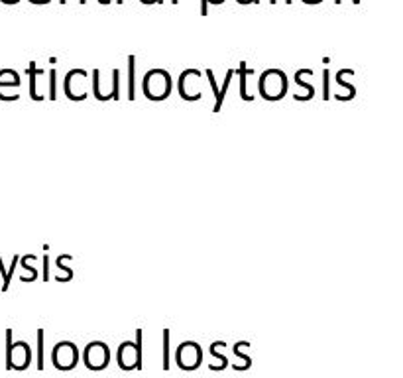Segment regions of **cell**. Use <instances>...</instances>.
I'll list each match as a JSON object with an SVG mask.
<instances>
[{"instance_id":"cell-12","label":"cell","mask_w":403,"mask_h":378,"mask_svg":"<svg viewBox=\"0 0 403 378\" xmlns=\"http://www.w3.org/2000/svg\"><path fill=\"white\" fill-rule=\"evenodd\" d=\"M252 74H254V71L248 69L244 62L240 63V67L236 69V75L240 77V97H242L244 101H252V99H254V97L248 94V91H246V79H248V75H252Z\"/></svg>"},{"instance_id":"cell-6","label":"cell","mask_w":403,"mask_h":378,"mask_svg":"<svg viewBox=\"0 0 403 378\" xmlns=\"http://www.w3.org/2000/svg\"><path fill=\"white\" fill-rule=\"evenodd\" d=\"M111 363V351L103 341H93L85 349V365L91 370H103Z\"/></svg>"},{"instance_id":"cell-4","label":"cell","mask_w":403,"mask_h":378,"mask_svg":"<svg viewBox=\"0 0 403 378\" xmlns=\"http://www.w3.org/2000/svg\"><path fill=\"white\" fill-rule=\"evenodd\" d=\"M87 77L89 75L83 69H73L65 75L63 89H65L67 99H71V101H85L87 99Z\"/></svg>"},{"instance_id":"cell-5","label":"cell","mask_w":403,"mask_h":378,"mask_svg":"<svg viewBox=\"0 0 403 378\" xmlns=\"http://www.w3.org/2000/svg\"><path fill=\"white\" fill-rule=\"evenodd\" d=\"M201 81L203 74L199 69H187L179 77V94L185 101H199L201 99Z\"/></svg>"},{"instance_id":"cell-25","label":"cell","mask_w":403,"mask_h":378,"mask_svg":"<svg viewBox=\"0 0 403 378\" xmlns=\"http://www.w3.org/2000/svg\"><path fill=\"white\" fill-rule=\"evenodd\" d=\"M305 4H319V2H323V0H303Z\"/></svg>"},{"instance_id":"cell-10","label":"cell","mask_w":403,"mask_h":378,"mask_svg":"<svg viewBox=\"0 0 403 378\" xmlns=\"http://www.w3.org/2000/svg\"><path fill=\"white\" fill-rule=\"evenodd\" d=\"M8 368H26L30 365V346L26 343H10V331H8Z\"/></svg>"},{"instance_id":"cell-31","label":"cell","mask_w":403,"mask_h":378,"mask_svg":"<svg viewBox=\"0 0 403 378\" xmlns=\"http://www.w3.org/2000/svg\"><path fill=\"white\" fill-rule=\"evenodd\" d=\"M171 2H174V4H177V2H179V0H171Z\"/></svg>"},{"instance_id":"cell-1","label":"cell","mask_w":403,"mask_h":378,"mask_svg":"<svg viewBox=\"0 0 403 378\" xmlns=\"http://www.w3.org/2000/svg\"><path fill=\"white\" fill-rule=\"evenodd\" d=\"M171 75L166 69H152L144 75L142 81V89L144 94L150 101H166L169 93H171Z\"/></svg>"},{"instance_id":"cell-24","label":"cell","mask_w":403,"mask_h":378,"mask_svg":"<svg viewBox=\"0 0 403 378\" xmlns=\"http://www.w3.org/2000/svg\"><path fill=\"white\" fill-rule=\"evenodd\" d=\"M142 2H144V4H154V2H157V4H162L164 0H142Z\"/></svg>"},{"instance_id":"cell-28","label":"cell","mask_w":403,"mask_h":378,"mask_svg":"<svg viewBox=\"0 0 403 378\" xmlns=\"http://www.w3.org/2000/svg\"><path fill=\"white\" fill-rule=\"evenodd\" d=\"M276 2H278V0H269V4H276Z\"/></svg>"},{"instance_id":"cell-7","label":"cell","mask_w":403,"mask_h":378,"mask_svg":"<svg viewBox=\"0 0 403 378\" xmlns=\"http://www.w3.org/2000/svg\"><path fill=\"white\" fill-rule=\"evenodd\" d=\"M201 358H203L201 346L193 341H185L177 349V365L183 370H195L201 365Z\"/></svg>"},{"instance_id":"cell-20","label":"cell","mask_w":403,"mask_h":378,"mask_svg":"<svg viewBox=\"0 0 403 378\" xmlns=\"http://www.w3.org/2000/svg\"><path fill=\"white\" fill-rule=\"evenodd\" d=\"M225 0H201V14L207 16L208 12V4H222Z\"/></svg>"},{"instance_id":"cell-14","label":"cell","mask_w":403,"mask_h":378,"mask_svg":"<svg viewBox=\"0 0 403 378\" xmlns=\"http://www.w3.org/2000/svg\"><path fill=\"white\" fill-rule=\"evenodd\" d=\"M28 75H30V97L34 99V101H42V97H40L38 89H36V83H38V77L43 75V71L42 69H38V67H36V63L31 62L30 67H28Z\"/></svg>"},{"instance_id":"cell-17","label":"cell","mask_w":403,"mask_h":378,"mask_svg":"<svg viewBox=\"0 0 403 378\" xmlns=\"http://www.w3.org/2000/svg\"><path fill=\"white\" fill-rule=\"evenodd\" d=\"M48 97H50V101H55V99H57V74H55V69L50 71V89H48Z\"/></svg>"},{"instance_id":"cell-21","label":"cell","mask_w":403,"mask_h":378,"mask_svg":"<svg viewBox=\"0 0 403 378\" xmlns=\"http://www.w3.org/2000/svg\"><path fill=\"white\" fill-rule=\"evenodd\" d=\"M38 345H40V363H38V367L43 368V331L38 333Z\"/></svg>"},{"instance_id":"cell-3","label":"cell","mask_w":403,"mask_h":378,"mask_svg":"<svg viewBox=\"0 0 403 378\" xmlns=\"http://www.w3.org/2000/svg\"><path fill=\"white\" fill-rule=\"evenodd\" d=\"M118 365L122 370H134L142 368V331H136L134 341H125L118 349Z\"/></svg>"},{"instance_id":"cell-19","label":"cell","mask_w":403,"mask_h":378,"mask_svg":"<svg viewBox=\"0 0 403 378\" xmlns=\"http://www.w3.org/2000/svg\"><path fill=\"white\" fill-rule=\"evenodd\" d=\"M323 77H325V79H323V97H325V99L329 101V97H331V89H329V87H331V83H329V79H331V74H329V69H325V74H323Z\"/></svg>"},{"instance_id":"cell-8","label":"cell","mask_w":403,"mask_h":378,"mask_svg":"<svg viewBox=\"0 0 403 378\" xmlns=\"http://www.w3.org/2000/svg\"><path fill=\"white\" fill-rule=\"evenodd\" d=\"M77 360H79V351L69 341H63L53 349V365L59 370H71L77 365Z\"/></svg>"},{"instance_id":"cell-11","label":"cell","mask_w":403,"mask_h":378,"mask_svg":"<svg viewBox=\"0 0 403 378\" xmlns=\"http://www.w3.org/2000/svg\"><path fill=\"white\" fill-rule=\"evenodd\" d=\"M205 75H207L208 85H211V89H213V93H215V106H213V113H218V111L222 108V103H225V97H227L228 87H230V79H232V77L236 75V69H228L227 79H225V83H222V87H218L217 79H215V75H213V71H211V69H207V71H205Z\"/></svg>"},{"instance_id":"cell-22","label":"cell","mask_w":403,"mask_h":378,"mask_svg":"<svg viewBox=\"0 0 403 378\" xmlns=\"http://www.w3.org/2000/svg\"><path fill=\"white\" fill-rule=\"evenodd\" d=\"M43 280L45 282L50 280V258H48V254L43 256Z\"/></svg>"},{"instance_id":"cell-27","label":"cell","mask_w":403,"mask_h":378,"mask_svg":"<svg viewBox=\"0 0 403 378\" xmlns=\"http://www.w3.org/2000/svg\"><path fill=\"white\" fill-rule=\"evenodd\" d=\"M283 2H285V4H291V2H293V0H283Z\"/></svg>"},{"instance_id":"cell-15","label":"cell","mask_w":403,"mask_h":378,"mask_svg":"<svg viewBox=\"0 0 403 378\" xmlns=\"http://www.w3.org/2000/svg\"><path fill=\"white\" fill-rule=\"evenodd\" d=\"M2 85H6V87H18V85H20V75L16 74V71H12V69L0 71V87H2Z\"/></svg>"},{"instance_id":"cell-9","label":"cell","mask_w":403,"mask_h":378,"mask_svg":"<svg viewBox=\"0 0 403 378\" xmlns=\"http://www.w3.org/2000/svg\"><path fill=\"white\" fill-rule=\"evenodd\" d=\"M93 94L94 99L99 101H113V99H118L120 94V71L114 69L113 71V83L106 85V91L101 89V71L94 69L93 71Z\"/></svg>"},{"instance_id":"cell-30","label":"cell","mask_w":403,"mask_h":378,"mask_svg":"<svg viewBox=\"0 0 403 378\" xmlns=\"http://www.w3.org/2000/svg\"><path fill=\"white\" fill-rule=\"evenodd\" d=\"M334 2H337V4H341V2H342V0H334Z\"/></svg>"},{"instance_id":"cell-13","label":"cell","mask_w":403,"mask_h":378,"mask_svg":"<svg viewBox=\"0 0 403 378\" xmlns=\"http://www.w3.org/2000/svg\"><path fill=\"white\" fill-rule=\"evenodd\" d=\"M136 99V57H128V101Z\"/></svg>"},{"instance_id":"cell-2","label":"cell","mask_w":403,"mask_h":378,"mask_svg":"<svg viewBox=\"0 0 403 378\" xmlns=\"http://www.w3.org/2000/svg\"><path fill=\"white\" fill-rule=\"evenodd\" d=\"M288 93V77L279 69H268L260 77V94L266 101H279Z\"/></svg>"},{"instance_id":"cell-18","label":"cell","mask_w":403,"mask_h":378,"mask_svg":"<svg viewBox=\"0 0 403 378\" xmlns=\"http://www.w3.org/2000/svg\"><path fill=\"white\" fill-rule=\"evenodd\" d=\"M164 368H169V331H164Z\"/></svg>"},{"instance_id":"cell-23","label":"cell","mask_w":403,"mask_h":378,"mask_svg":"<svg viewBox=\"0 0 403 378\" xmlns=\"http://www.w3.org/2000/svg\"><path fill=\"white\" fill-rule=\"evenodd\" d=\"M240 4H258L260 0H238Z\"/></svg>"},{"instance_id":"cell-16","label":"cell","mask_w":403,"mask_h":378,"mask_svg":"<svg viewBox=\"0 0 403 378\" xmlns=\"http://www.w3.org/2000/svg\"><path fill=\"white\" fill-rule=\"evenodd\" d=\"M303 77H305V75H303V69H299V71L295 74V83L299 85V87H303V89L307 91V94H305V101H311V99L315 97V87L307 83V81H305Z\"/></svg>"},{"instance_id":"cell-29","label":"cell","mask_w":403,"mask_h":378,"mask_svg":"<svg viewBox=\"0 0 403 378\" xmlns=\"http://www.w3.org/2000/svg\"><path fill=\"white\" fill-rule=\"evenodd\" d=\"M116 2H118V4H122V2H125V0H116Z\"/></svg>"},{"instance_id":"cell-26","label":"cell","mask_w":403,"mask_h":378,"mask_svg":"<svg viewBox=\"0 0 403 378\" xmlns=\"http://www.w3.org/2000/svg\"><path fill=\"white\" fill-rule=\"evenodd\" d=\"M99 2H101V4H108L111 0H99Z\"/></svg>"}]
</instances>
